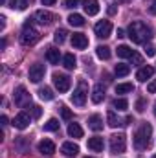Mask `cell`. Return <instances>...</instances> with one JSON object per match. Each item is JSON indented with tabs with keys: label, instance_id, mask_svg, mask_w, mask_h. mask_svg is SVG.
Here are the masks:
<instances>
[{
	"label": "cell",
	"instance_id": "34",
	"mask_svg": "<svg viewBox=\"0 0 156 158\" xmlns=\"http://www.w3.org/2000/svg\"><path fill=\"white\" fill-rule=\"evenodd\" d=\"M31 114H33V118H35V119L40 118V114H42V109H40V107H37V105H33V107H31Z\"/></svg>",
	"mask_w": 156,
	"mask_h": 158
},
{
	"label": "cell",
	"instance_id": "33",
	"mask_svg": "<svg viewBox=\"0 0 156 158\" xmlns=\"http://www.w3.org/2000/svg\"><path fill=\"white\" fill-rule=\"evenodd\" d=\"M61 116L64 119H72V110L68 107H61Z\"/></svg>",
	"mask_w": 156,
	"mask_h": 158
},
{
	"label": "cell",
	"instance_id": "36",
	"mask_svg": "<svg viewBox=\"0 0 156 158\" xmlns=\"http://www.w3.org/2000/svg\"><path fill=\"white\" fill-rule=\"evenodd\" d=\"M147 92H151V94H154L156 92V79H153V81L147 85Z\"/></svg>",
	"mask_w": 156,
	"mask_h": 158
},
{
	"label": "cell",
	"instance_id": "5",
	"mask_svg": "<svg viewBox=\"0 0 156 158\" xmlns=\"http://www.w3.org/2000/svg\"><path fill=\"white\" fill-rule=\"evenodd\" d=\"M53 85L59 92H68L70 86H72V81L64 74H53Z\"/></svg>",
	"mask_w": 156,
	"mask_h": 158
},
{
	"label": "cell",
	"instance_id": "41",
	"mask_svg": "<svg viewBox=\"0 0 156 158\" xmlns=\"http://www.w3.org/2000/svg\"><path fill=\"white\" fill-rule=\"evenodd\" d=\"M40 2H42V6H53L57 0H40Z\"/></svg>",
	"mask_w": 156,
	"mask_h": 158
},
{
	"label": "cell",
	"instance_id": "13",
	"mask_svg": "<svg viewBox=\"0 0 156 158\" xmlns=\"http://www.w3.org/2000/svg\"><path fill=\"white\" fill-rule=\"evenodd\" d=\"M61 153H63L64 156H76L79 153L77 143H74V142H64V143L61 145Z\"/></svg>",
	"mask_w": 156,
	"mask_h": 158
},
{
	"label": "cell",
	"instance_id": "1",
	"mask_svg": "<svg viewBox=\"0 0 156 158\" xmlns=\"http://www.w3.org/2000/svg\"><path fill=\"white\" fill-rule=\"evenodd\" d=\"M129 37H130L132 42L142 44V42H145L147 39H151V28L145 26L143 22L136 20V22H132V24L129 26Z\"/></svg>",
	"mask_w": 156,
	"mask_h": 158
},
{
	"label": "cell",
	"instance_id": "29",
	"mask_svg": "<svg viewBox=\"0 0 156 158\" xmlns=\"http://www.w3.org/2000/svg\"><path fill=\"white\" fill-rule=\"evenodd\" d=\"M116 76L117 77H125V76H129V72H130V66L129 64H116Z\"/></svg>",
	"mask_w": 156,
	"mask_h": 158
},
{
	"label": "cell",
	"instance_id": "43",
	"mask_svg": "<svg viewBox=\"0 0 156 158\" xmlns=\"http://www.w3.org/2000/svg\"><path fill=\"white\" fill-rule=\"evenodd\" d=\"M116 11H117V7H116V6H114V4H112V6L109 7V13H110V15H114Z\"/></svg>",
	"mask_w": 156,
	"mask_h": 158
},
{
	"label": "cell",
	"instance_id": "14",
	"mask_svg": "<svg viewBox=\"0 0 156 158\" xmlns=\"http://www.w3.org/2000/svg\"><path fill=\"white\" fill-rule=\"evenodd\" d=\"M153 74H154V68H153V66H142V68L138 70V74H136V79L142 81V83H145L147 79L153 77Z\"/></svg>",
	"mask_w": 156,
	"mask_h": 158
},
{
	"label": "cell",
	"instance_id": "37",
	"mask_svg": "<svg viewBox=\"0 0 156 158\" xmlns=\"http://www.w3.org/2000/svg\"><path fill=\"white\" fill-rule=\"evenodd\" d=\"M28 0H17V9H26Z\"/></svg>",
	"mask_w": 156,
	"mask_h": 158
},
{
	"label": "cell",
	"instance_id": "47",
	"mask_svg": "<svg viewBox=\"0 0 156 158\" xmlns=\"http://www.w3.org/2000/svg\"><path fill=\"white\" fill-rule=\"evenodd\" d=\"M154 116H156V103H154Z\"/></svg>",
	"mask_w": 156,
	"mask_h": 158
},
{
	"label": "cell",
	"instance_id": "16",
	"mask_svg": "<svg viewBox=\"0 0 156 158\" xmlns=\"http://www.w3.org/2000/svg\"><path fill=\"white\" fill-rule=\"evenodd\" d=\"M103 147H105L103 138H99V136L88 138V149H92V151H96V153H101V151H103Z\"/></svg>",
	"mask_w": 156,
	"mask_h": 158
},
{
	"label": "cell",
	"instance_id": "45",
	"mask_svg": "<svg viewBox=\"0 0 156 158\" xmlns=\"http://www.w3.org/2000/svg\"><path fill=\"white\" fill-rule=\"evenodd\" d=\"M4 26H6V19L0 17V30H4Z\"/></svg>",
	"mask_w": 156,
	"mask_h": 158
},
{
	"label": "cell",
	"instance_id": "20",
	"mask_svg": "<svg viewBox=\"0 0 156 158\" xmlns=\"http://www.w3.org/2000/svg\"><path fill=\"white\" fill-rule=\"evenodd\" d=\"M46 59H48L51 64H57L59 59H61V52H59L57 48H48V52H46Z\"/></svg>",
	"mask_w": 156,
	"mask_h": 158
},
{
	"label": "cell",
	"instance_id": "7",
	"mask_svg": "<svg viewBox=\"0 0 156 158\" xmlns=\"http://www.w3.org/2000/svg\"><path fill=\"white\" fill-rule=\"evenodd\" d=\"M72 103H74V105H77V107H83V105L86 103L84 83H81V85H79V88H76V90H74V94H72Z\"/></svg>",
	"mask_w": 156,
	"mask_h": 158
},
{
	"label": "cell",
	"instance_id": "25",
	"mask_svg": "<svg viewBox=\"0 0 156 158\" xmlns=\"http://www.w3.org/2000/svg\"><path fill=\"white\" fill-rule=\"evenodd\" d=\"M66 35H68V31H66L64 28H59V30H55V35H53V40H55L57 44H63V42L66 40Z\"/></svg>",
	"mask_w": 156,
	"mask_h": 158
},
{
	"label": "cell",
	"instance_id": "35",
	"mask_svg": "<svg viewBox=\"0 0 156 158\" xmlns=\"http://www.w3.org/2000/svg\"><path fill=\"white\" fill-rule=\"evenodd\" d=\"M136 110H138V112H143V110H145V101H143V99H138V101H136Z\"/></svg>",
	"mask_w": 156,
	"mask_h": 158
},
{
	"label": "cell",
	"instance_id": "42",
	"mask_svg": "<svg viewBox=\"0 0 156 158\" xmlns=\"http://www.w3.org/2000/svg\"><path fill=\"white\" fill-rule=\"evenodd\" d=\"M0 125H7V116H0Z\"/></svg>",
	"mask_w": 156,
	"mask_h": 158
},
{
	"label": "cell",
	"instance_id": "31",
	"mask_svg": "<svg viewBox=\"0 0 156 158\" xmlns=\"http://www.w3.org/2000/svg\"><path fill=\"white\" fill-rule=\"evenodd\" d=\"M112 107H114V109H117V110H127L129 101H127V99H123V98H119V99H114Z\"/></svg>",
	"mask_w": 156,
	"mask_h": 158
},
{
	"label": "cell",
	"instance_id": "46",
	"mask_svg": "<svg viewBox=\"0 0 156 158\" xmlns=\"http://www.w3.org/2000/svg\"><path fill=\"white\" fill-rule=\"evenodd\" d=\"M117 37H125V31L123 30H117Z\"/></svg>",
	"mask_w": 156,
	"mask_h": 158
},
{
	"label": "cell",
	"instance_id": "24",
	"mask_svg": "<svg viewBox=\"0 0 156 158\" xmlns=\"http://www.w3.org/2000/svg\"><path fill=\"white\" fill-rule=\"evenodd\" d=\"M96 53H97V57H99V59H103V61L110 59V48H109V46H97Z\"/></svg>",
	"mask_w": 156,
	"mask_h": 158
},
{
	"label": "cell",
	"instance_id": "23",
	"mask_svg": "<svg viewBox=\"0 0 156 158\" xmlns=\"http://www.w3.org/2000/svg\"><path fill=\"white\" fill-rule=\"evenodd\" d=\"M68 22H70L72 26H76V28H81V26L84 24V17H83V15H77V13H72V15L68 17Z\"/></svg>",
	"mask_w": 156,
	"mask_h": 158
},
{
	"label": "cell",
	"instance_id": "4",
	"mask_svg": "<svg viewBox=\"0 0 156 158\" xmlns=\"http://www.w3.org/2000/svg\"><path fill=\"white\" fill-rule=\"evenodd\" d=\"M127 147V138L125 134H114L110 136V153L117 155V153H123Z\"/></svg>",
	"mask_w": 156,
	"mask_h": 158
},
{
	"label": "cell",
	"instance_id": "8",
	"mask_svg": "<svg viewBox=\"0 0 156 158\" xmlns=\"http://www.w3.org/2000/svg\"><path fill=\"white\" fill-rule=\"evenodd\" d=\"M44 72H46V70H44L42 64H39V63L31 64V66H30V74H28V76H30V81H31V83H39L40 79H44Z\"/></svg>",
	"mask_w": 156,
	"mask_h": 158
},
{
	"label": "cell",
	"instance_id": "32",
	"mask_svg": "<svg viewBox=\"0 0 156 158\" xmlns=\"http://www.w3.org/2000/svg\"><path fill=\"white\" fill-rule=\"evenodd\" d=\"M107 119H109V125L110 127H117V125H121V121L117 119V116L112 112V110H109V114H107Z\"/></svg>",
	"mask_w": 156,
	"mask_h": 158
},
{
	"label": "cell",
	"instance_id": "39",
	"mask_svg": "<svg viewBox=\"0 0 156 158\" xmlns=\"http://www.w3.org/2000/svg\"><path fill=\"white\" fill-rule=\"evenodd\" d=\"M77 4H79V0H66V7H77Z\"/></svg>",
	"mask_w": 156,
	"mask_h": 158
},
{
	"label": "cell",
	"instance_id": "28",
	"mask_svg": "<svg viewBox=\"0 0 156 158\" xmlns=\"http://www.w3.org/2000/svg\"><path fill=\"white\" fill-rule=\"evenodd\" d=\"M132 90H134L132 83H121V85L116 86V94H129V92H132Z\"/></svg>",
	"mask_w": 156,
	"mask_h": 158
},
{
	"label": "cell",
	"instance_id": "15",
	"mask_svg": "<svg viewBox=\"0 0 156 158\" xmlns=\"http://www.w3.org/2000/svg\"><path fill=\"white\" fill-rule=\"evenodd\" d=\"M39 151L42 153V155L50 156V155L55 153V143H53L51 140H42V142L39 143Z\"/></svg>",
	"mask_w": 156,
	"mask_h": 158
},
{
	"label": "cell",
	"instance_id": "2",
	"mask_svg": "<svg viewBox=\"0 0 156 158\" xmlns=\"http://www.w3.org/2000/svg\"><path fill=\"white\" fill-rule=\"evenodd\" d=\"M151 132H153V127L149 123H142L138 132L134 134V147L136 149H147L149 143H151Z\"/></svg>",
	"mask_w": 156,
	"mask_h": 158
},
{
	"label": "cell",
	"instance_id": "21",
	"mask_svg": "<svg viewBox=\"0 0 156 158\" xmlns=\"http://www.w3.org/2000/svg\"><path fill=\"white\" fill-rule=\"evenodd\" d=\"M63 64H64L66 70H74V68L77 66V59H76L72 53H66V55L63 57Z\"/></svg>",
	"mask_w": 156,
	"mask_h": 158
},
{
	"label": "cell",
	"instance_id": "10",
	"mask_svg": "<svg viewBox=\"0 0 156 158\" xmlns=\"http://www.w3.org/2000/svg\"><path fill=\"white\" fill-rule=\"evenodd\" d=\"M28 125H30V114H28V112H20V114H17L15 119H13V127H15V129L24 131Z\"/></svg>",
	"mask_w": 156,
	"mask_h": 158
},
{
	"label": "cell",
	"instance_id": "17",
	"mask_svg": "<svg viewBox=\"0 0 156 158\" xmlns=\"http://www.w3.org/2000/svg\"><path fill=\"white\" fill-rule=\"evenodd\" d=\"M88 127H90L92 131H101V129H103V118H101L99 114L90 116V119H88Z\"/></svg>",
	"mask_w": 156,
	"mask_h": 158
},
{
	"label": "cell",
	"instance_id": "11",
	"mask_svg": "<svg viewBox=\"0 0 156 158\" xmlns=\"http://www.w3.org/2000/svg\"><path fill=\"white\" fill-rule=\"evenodd\" d=\"M83 7H84V13L88 17H94L99 13V2L97 0H83Z\"/></svg>",
	"mask_w": 156,
	"mask_h": 158
},
{
	"label": "cell",
	"instance_id": "6",
	"mask_svg": "<svg viewBox=\"0 0 156 158\" xmlns=\"http://www.w3.org/2000/svg\"><path fill=\"white\" fill-rule=\"evenodd\" d=\"M94 31H96L97 37L107 39V37H110V33H112V24H110L109 20H99V22L94 26Z\"/></svg>",
	"mask_w": 156,
	"mask_h": 158
},
{
	"label": "cell",
	"instance_id": "48",
	"mask_svg": "<svg viewBox=\"0 0 156 158\" xmlns=\"http://www.w3.org/2000/svg\"><path fill=\"white\" fill-rule=\"evenodd\" d=\"M84 158H92V156H84Z\"/></svg>",
	"mask_w": 156,
	"mask_h": 158
},
{
	"label": "cell",
	"instance_id": "27",
	"mask_svg": "<svg viewBox=\"0 0 156 158\" xmlns=\"http://www.w3.org/2000/svg\"><path fill=\"white\" fill-rule=\"evenodd\" d=\"M132 53H134V52H132L127 44L117 46V57H129V59H130V57H132Z\"/></svg>",
	"mask_w": 156,
	"mask_h": 158
},
{
	"label": "cell",
	"instance_id": "40",
	"mask_svg": "<svg viewBox=\"0 0 156 158\" xmlns=\"http://www.w3.org/2000/svg\"><path fill=\"white\" fill-rule=\"evenodd\" d=\"M130 59H132V63H136V64H140V63H142V57H140L138 53H132V57H130Z\"/></svg>",
	"mask_w": 156,
	"mask_h": 158
},
{
	"label": "cell",
	"instance_id": "26",
	"mask_svg": "<svg viewBox=\"0 0 156 158\" xmlns=\"http://www.w3.org/2000/svg\"><path fill=\"white\" fill-rule=\"evenodd\" d=\"M39 96H40V99H44V101H51V99H53V92H51V88H48V86L39 88Z\"/></svg>",
	"mask_w": 156,
	"mask_h": 158
},
{
	"label": "cell",
	"instance_id": "18",
	"mask_svg": "<svg viewBox=\"0 0 156 158\" xmlns=\"http://www.w3.org/2000/svg\"><path fill=\"white\" fill-rule=\"evenodd\" d=\"M103 98H105V88H103L101 85H96L94 90H92V101H94V103H101Z\"/></svg>",
	"mask_w": 156,
	"mask_h": 158
},
{
	"label": "cell",
	"instance_id": "12",
	"mask_svg": "<svg viewBox=\"0 0 156 158\" xmlns=\"http://www.w3.org/2000/svg\"><path fill=\"white\" fill-rule=\"evenodd\" d=\"M72 44H74V48H77V50H84V48L88 46V37H86L84 33H74V35H72Z\"/></svg>",
	"mask_w": 156,
	"mask_h": 158
},
{
	"label": "cell",
	"instance_id": "22",
	"mask_svg": "<svg viewBox=\"0 0 156 158\" xmlns=\"http://www.w3.org/2000/svg\"><path fill=\"white\" fill-rule=\"evenodd\" d=\"M68 134H70L72 138H83V129H81V125H79V123H70V125H68Z\"/></svg>",
	"mask_w": 156,
	"mask_h": 158
},
{
	"label": "cell",
	"instance_id": "3",
	"mask_svg": "<svg viewBox=\"0 0 156 158\" xmlns=\"http://www.w3.org/2000/svg\"><path fill=\"white\" fill-rule=\"evenodd\" d=\"M39 39H40L39 31L31 26V22H26L24 24V30H22V35H20V42L24 46H33Z\"/></svg>",
	"mask_w": 156,
	"mask_h": 158
},
{
	"label": "cell",
	"instance_id": "30",
	"mask_svg": "<svg viewBox=\"0 0 156 158\" xmlns=\"http://www.w3.org/2000/svg\"><path fill=\"white\" fill-rule=\"evenodd\" d=\"M44 131H59V121L55 118H50L44 123Z\"/></svg>",
	"mask_w": 156,
	"mask_h": 158
},
{
	"label": "cell",
	"instance_id": "44",
	"mask_svg": "<svg viewBox=\"0 0 156 158\" xmlns=\"http://www.w3.org/2000/svg\"><path fill=\"white\" fill-rule=\"evenodd\" d=\"M149 13H153V15H156V2L153 4V6H151V7H149Z\"/></svg>",
	"mask_w": 156,
	"mask_h": 158
},
{
	"label": "cell",
	"instance_id": "19",
	"mask_svg": "<svg viewBox=\"0 0 156 158\" xmlns=\"http://www.w3.org/2000/svg\"><path fill=\"white\" fill-rule=\"evenodd\" d=\"M35 19H37L39 24H50V22L53 20V15H51L50 11H37V13H35Z\"/></svg>",
	"mask_w": 156,
	"mask_h": 158
},
{
	"label": "cell",
	"instance_id": "9",
	"mask_svg": "<svg viewBox=\"0 0 156 158\" xmlns=\"http://www.w3.org/2000/svg\"><path fill=\"white\" fill-rule=\"evenodd\" d=\"M13 99H15V103H17V105H20V107L31 101V98H30V94H28V90H26L24 86H18V88L15 90V96H13Z\"/></svg>",
	"mask_w": 156,
	"mask_h": 158
},
{
	"label": "cell",
	"instance_id": "38",
	"mask_svg": "<svg viewBox=\"0 0 156 158\" xmlns=\"http://www.w3.org/2000/svg\"><path fill=\"white\" fill-rule=\"evenodd\" d=\"M145 53H147L149 57H154V53H156L154 46H147V48H145Z\"/></svg>",
	"mask_w": 156,
	"mask_h": 158
}]
</instances>
